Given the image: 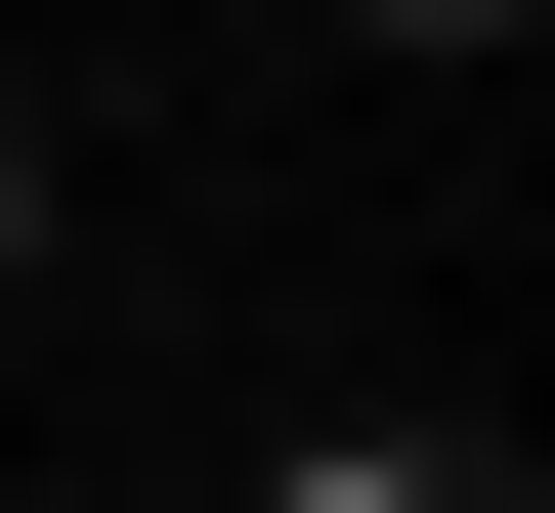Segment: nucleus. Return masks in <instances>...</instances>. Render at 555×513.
<instances>
[{
    "label": "nucleus",
    "instance_id": "f257e3e1",
    "mask_svg": "<svg viewBox=\"0 0 555 513\" xmlns=\"http://www.w3.org/2000/svg\"><path fill=\"white\" fill-rule=\"evenodd\" d=\"M257 513H555V471H513V428H427V385H343V428H299Z\"/></svg>",
    "mask_w": 555,
    "mask_h": 513
},
{
    "label": "nucleus",
    "instance_id": "7ed1b4c3",
    "mask_svg": "<svg viewBox=\"0 0 555 513\" xmlns=\"http://www.w3.org/2000/svg\"><path fill=\"white\" fill-rule=\"evenodd\" d=\"M343 43H427V86H470V43H513V0H343Z\"/></svg>",
    "mask_w": 555,
    "mask_h": 513
},
{
    "label": "nucleus",
    "instance_id": "f03ea898",
    "mask_svg": "<svg viewBox=\"0 0 555 513\" xmlns=\"http://www.w3.org/2000/svg\"><path fill=\"white\" fill-rule=\"evenodd\" d=\"M43 257H86V171H43V129H0V299H43Z\"/></svg>",
    "mask_w": 555,
    "mask_h": 513
}]
</instances>
